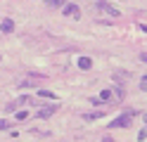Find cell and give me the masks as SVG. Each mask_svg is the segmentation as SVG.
I'll return each mask as SVG.
<instances>
[{
  "mask_svg": "<svg viewBox=\"0 0 147 142\" xmlns=\"http://www.w3.org/2000/svg\"><path fill=\"white\" fill-rule=\"evenodd\" d=\"M31 102H33V97H29V95H22V97H17V100H12L10 104H7V107H5V111H7V114H12V111H17V109H19L22 104H31Z\"/></svg>",
  "mask_w": 147,
  "mask_h": 142,
  "instance_id": "1",
  "label": "cell"
},
{
  "mask_svg": "<svg viewBox=\"0 0 147 142\" xmlns=\"http://www.w3.org/2000/svg\"><path fill=\"white\" fill-rule=\"evenodd\" d=\"M128 126H131V111L123 114V116H119V118H114L112 123H109V128H128Z\"/></svg>",
  "mask_w": 147,
  "mask_h": 142,
  "instance_id": "2",
  "label": "cell"
},
{
  "mask_svg": "<svg viewBox=\"0 0 147 142\" xmlns=\"http://www.w3.org/2000/svg\"><path fill=\"white\" fill-rule=\"evenodd\" d=\"M100 9H102L105 14H109V17H121V9L114 7V5H109V3H105V0L100 3Z\"/></svg>",
  "mask_w": 147,
  "mask_h": 142,
  "instance_id": "3",
  "label": "cell"
},
{
  "mask_svg": "<svg viewBox=\"0 0 147 142\" xmlns=\"http://www.w3.org/2000/svg\"><path fill=\"white\" fill-rule=\"evenodd\" d=\"M62 7H64V14H67L69 19H78L81 17V7L78 5H67V3H64Z\"/></svg>",
  "mask_w": 147,
  "mask_h": 142,
  "instance_id": "4",
  "label": "cell"
},
{
  "mask_svg": "<svg viewBox=\"0 0 147 142\" xmlns=\"http://www.w3.org/2000/svg\"><path fill=\"white\" fill-rule=\"evenodd\" d=\"M107 114V109L102 107V109H97V111H88V114H83V118H86V123H90V121H97V118H102Z\"/></svg>",
  "mask_w": 147,
  "mask_h": 142,
  "instance_id": "5",
  "label": "cell"
},
{
  "mask_svg": "<svg viewBox=\"0 0 147 142\" xmlns=\"http://www.w3.org/2000/svg\"><path fill=\"white\" fill-rule=\"evenodd\" d=\"M0 31L3 33H12L14 31V22L12 19H3V22H0Z\"/></svg>",
  "mask_w": 147,
  "mask_h": 142,
  "instance_id": "6",
  "label": "cell"
},
{
  "mask_svg": "<svg viewBox=\"0 0 147 142\" xmlns=\"http://www.w3.org/2000/svg\"><path fill=\"white\" fill-rule=\"evenodd\" d=\"M55 111H57V104H52V107H43V109L38 111V116H40V118H48V116H52Z\"/></svg>",
  "mask_w": 147,
  "mask_h": 142,
  "instance_id": "7",
  "label": "cell"
},
{
  "mask_svg": "<svg viewBox=\"0 0 147 142\" xmlns=\"http://www.w3.org/2000/svg\"><path fill=\"white\" fill-rule=\"evenodd\" d=\"M67 0H45V5H48L50 9H57V7H62Z\"/></svg>",
  "mask_w": 147,
  "mask_h": 142,
  "instance_id": "8",
  "label": "cell"
},
{
  "mask_svg": "<svg viewBox=\"0 0 147 142\" xmlns=\"http://www.w3.org/2000/svg\"><path fill=\"white\" fill-rule=\"evenodd\" d=\"M90 66H93V62H90L88 57H81L78 59V69H90Z\"/></svg>",
  "mask_w": 147,
  "mask_h": 142,
  "instance_id": "9",
  "label": "cell"
},
{
  "mask_svg": "<svg viewBox=\"0 0 147 142\" xmlns=\"http://www.w3.org/2000/svg\"><path fill=\"white\" fill-rule=\"evenodd\" d=\"M97 100H100V102H102V104H105L107 100H112V92H109V90H102V95H100V97H97Z\"/></svg>",
  "mask_w": 147,
  "mask_h": 142,
  "instance_id": "10",
  "label": "cell"
},
{
  "mask_svg": "<svg viewBox=\"0 0 147 142\" xmlns=\"http://www.w3.org/2000/svg\"><path fill=\"white\" fill-rule=\"evenodd\" d=\"M38 97H48V100H55V95L50 90H38Z\"/></svg>",
  "mask_w": 147,
  "mask_h": 142,
  "instance_id": "11",
  "label": "cell"
},
{
  "mask_svg": "<svg viewBox=\"0 0 147 142\" xmlns=\"http://www.w3.org/2000/svg\"><path fill=\"white\" fill-rule=\"evenodd\" d=\"M14 116H17V121H26V118H29V111H17Z\"/></svg>",
  "mask_w": 147,
  "mask_h": 142,
  "instance_id": "12",
  "label": "cell"
},
{
  "mask_svg": "<svg viewBox=\"0 0 147 142\" xmlns=\"http://www.w3.org/2000/svg\"><path fill=\"white\" fill-rule=\"evenodd\" d=\"M138 140H140V142H145V140H147V133H145V128H142L140 133H138Z\"/></svg>",
  "mask_w": 147,
  "mask_h": 142,
  "instance_id": "13",
  "label": "cell"
},
{
  "mask_svg": "<svg viewBox=\"0 0 147 142\" xmlns=\"http://www.w3.org/2000/svg\"><path fill=\"white\" fill-rule=\"evenodd\" d=\"M116 95H119V97H123V95H126V90L121 88V85H116Z\"/></svg>",
  "mask_w": 147,
  "mask_h": 142,
  "instance_id": "14",
  "label": "cell"
},
{
  "mask_svg": "<svg viewBox=\"0 0 147 142\" xmlns=\"http://www.w3.org/2000/svg\"><path fill=\"white\" fill-rule=\"evenodd\" d=\"M102 142H114V140L112 137H102Z\"/></svg>",
  "mask_w": 147,
  "mask_h": 142,
  "instance_id": "15",
  "label": "cell"
}]
</instances>
